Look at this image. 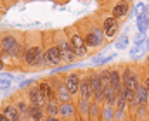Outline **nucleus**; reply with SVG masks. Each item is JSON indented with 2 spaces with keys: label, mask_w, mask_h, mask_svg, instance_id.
<instances>
[{
  "label": "nucleus",
  "mask_w": 149,
  "mask_h": 121,
  "mask_svg": "<svg viewBox=\"0 0 149 121\" xmlns=\"http://www.w3.org/2000/svg\"><path fill=\"white\" fill-rule=\"evenodd\" d=\"M94 59H92V66H106L108 62H111L116 59V54H109V55H101V54H97V55H92Z\"/></svg>",
  "instance_id": "nucleus-21"
},
{
  "label": "nucleus",
  "mask_w": 149,
  "mask_h": 121,
  "mask_svg": "<svg viewBox=\"0 0 149 121\" xmlns=\"http://www.w3.org/2000/svg\"><path fill=\"white\" fill-rule=\"evenodd\" d=\"M0 111L3 113V116L9 121H23V116L21 113L17 111V107L14 106V102L10 99H3L0 102Z\"/></svg>",
  "instance_id": "nucleus-13"
},
{
  "label": "nucleus",
  "mask_w": 149,
  "mask_h": 121,
  "mask_svg": "<svg viewBox=\"0 0 149 121\" xmlns=\"http://www.w3.org/2000/svg\"><path fill=\"white\" fill-rule=\"evenodd\" d=\"M135 97H137V104H139V106H149V90L142 81H141V85H139V88H137Z\"/></svg>",
  "instance_id": "nucleus-18"
},
{
  "label": "nucleus",
  "mask_w": 149,
  "mask_h": 121,
  "mask_svg": "<svg viewBox=\"0 0 149 121\" xmlns=\"http://www.w3.org/2000/svg\"><path fill=\"white\" fill-rule=\"evenodd\" d=\"M127 2H130V3H132V2H134V0H127Z\"/></svg>",
  "instance_id": "nucleus-34"
},
{
  "label": "nucleus",
  "mask_w": 149,
  "mask_h": 121,
  "mask_svg": "<svg viewBox=\"0 0 149 121\" xmlns=\"http://www.w3.org/2000/svg\"><path fill=\"white\" fill-rule=\"evenodd\" d=\"M59 118L63 121H81L78 114V107L76 102H59Z\"/></svg>",
  "instance_id": "nucleus-11"
},
{
  "label": "nucleus",
  "mask_w": 149,
  "mask_h": 121,
  "mask_svg": "<svg viewBox=\"0 0 149 121\" xmlns=\"http://www.w3.org/2000/svg\"><path fill=\"white\" fill-rule=\"evenodd\" d=\"M94 16H95V19H97V23L101 24V28H102V31H104L108 41L111 43V41L116 40V37L120 35V28H121L123 23H121L120 19H116L111 12H109L108 9H104V7H99V9L94 12Z\"/></svg>",
  "instance_id": "nucleus-4"
},
{
  "label": "nucleus",
  "mask_w": 149,
  "mask_h": 121,
  "mask_svg": "<svg viewBox=\"0 0 149 121\" xmlns=\"http://www.w3.org/2000/svg\"><path fill=\"white\" fill-rule=\"evenodd\" d=\"M10 81L9 78H0V92H3V90H7V88H10Z\"/></svg>",
  "instance_id": "nucleus-27"
},
{
  "label": "nucleus",
  "mask_w": 149,
  "mask_h": 121,
  "mask_svg": "<svg viewBox=\"0 0 149 121\" xmlns=\"http://www.w3.org/2000/svg\"><path fill=\"white\" fill-rule=\"evenodd\" d=\"M0 121H9L5 116H3V113H2V111H0Z\"/></svg>",
  "instance_id": "nucleus-31"
},
{
  "label": "nucleus",
  "mask_w": 149,
  "mask_h": 121,
  "mask_svg": "<svg viewBox=\"0 0 149 121\" xmlns=\"http://www.w3.org/2000/svg\"><path fill=\"white\" fill-rule=\"evenodd\" d=\"M3 71H7V68H5V64L2 61V55H0V73H3Z\"/></svg>",
  "instance_id": "nucleus-29"
},
{
  "label": "nucleus",
  "mask_w": 149,
  "mask_h": 121,
  "mask_svg": "<svg viewBox=\"0 0 149 121\" xmlns=\"http://www.w3.org/2000/svg\"><path fill=\"white\" fill-rule=\"evenodd\" d=\"M137 30L139 33H146L148 35V30H149V10L142 12L141 16H137Z\"/></svg>",
  "instance_id": "nucleus-19"
},
{
  "label": "nucleus",
  "mask_w": 149,
  "mask_h": 121,
  "mask_svg": "<svg viewBox=\"0 0 149 121\" xmlns=\"http://www.w3.org/2000/svg\"><path fill=\"white\" fill-rule=\"evenodd\" d=\"M37 81H38L37 78H31V80H21L19 81V85H17V88H19V90H26L30 85H33V83H37Z\"/></svg>",
  "instance_id": "nucleus-26"
},
{
  "label": "nucleus",
  "mask_w": 149,
  "mask_h": 121,
  "mask_svg": "<svg viewBox=\"0 0 149 121\" xmlns=\"http://www.w3.org/2000/svg\"><path fill=\"white\" fill-rule=\"evenodd\" d=\"M101 121H114V106H111V104H104L102 106Z\"/></svg>",
  "instance_id": "nucleus-24"
},
{
  "label": "nucleus",
  "mask_w": 149,
  "mask_h": 121,
  "mask_svg": "<svg viewBox=\"0 0 149 121\" xmlns=\"http://www.w3.org/2000/svg\"><path fill=\"white\" fill-rule=\"evenodd\" d=\"M45 116H47V114H45L43 107L30 104V109H28V120L30 121H43L45 120Z\"/></svg>",
  "instance_id": "nucleus-17"
},
{
  "label": "nucleus",
  "mask_w": 149,
  "mask_h": 121,
  "mask_svg": "<svg viewBox=\"0 0 149 121\" xmlns=\"http://www.w3.org/2000/svg\"><path fill=\"white\" fill-rule=\"evenodd\" d=\"M146 10H149V7H148V3H144V2H139V3L134 5V16H141Z\"/></svg>",
  "instance_id": "nucleus-25"
},
{
  "label": "nucleus",
  "mask_w": 149,
  "mask_h": 121,
  "mask_svg": "<svg viewBox=\"0 0 149 121\" xmlns=\"http://www.w3.org/2000/svg\"><path fill=\"white\" fill-rule=\"evenodd\" d=\"M108 69H109V80H111L113 90H114V93H120L121 86H123V81H121V64H111V66H108Z\"/></svg>",
  "instance_id": "nucleus-14"
},
{
  "label": "nucleus",
  "mask_w": 149,
  "mask_h": 121,
  "mask_svg": "<svg viewBox=\"0 0 149 121\" xmlns=\"http://www.w3.org/2000/svg\"><path fill=\"white\" fill-rule=\"evenodd\" d=\"M52 2H57V3H63V0H52Z\"/></svg>",
  "instance_id": "nucleus-32"
},
{
  "label": "nucleus",
  "mask_w": 149,
  "mask_h": 121,
  "mask_svg": "<svg viewBox=\"0 0 149 121\" xmlns=\"http://www.w3.org/2000/svg\"><path fill=\"white\" fill-rule=\"evenodd\" d=\"M0 16H2V14H0Z\"/></svg>",
  "instance_id": "nucleus-35"
},
{
  "label": "nucleus",
  "mask_w": 149,
  "mask_h": 121,
  "mask_svg": "<svg viewBox=\"0 0 149 121\" xmlns=\"http://www.w3.org/2000/svg\"><path fill=\"white\" fill-rule=\"evenodd\" d=\"M101 113H102V106L92 100L90 113H88V121H101Z\"/></svg>",
  "instance_id": "nucleus-22"
},
{
  "label": "nucleus",
  "mask_w": 149,
  "mask_h": 121,
  "mask_svg": "<svg viewBox=\"0 0 149 121\" xmlns=\"http://www.w3.org/2000/svg\"><path fill=\"white\" fill-rule=\"evenodd\" d=\"M146 64H149V55L146 57Z\"/></svg>",
  "instance_id": "nucleus-33"
},
{
  "label": "nucleus",
  "mask_w": 149,
  "mask_h": 121,
  "mask_svg": "<svg viewBox=\"0 0 149 121\" xmlns=\"http://www.w3.org/2000/svg\"><path fill=\"white\" fill-rule=\"evenodd\" d=\"M26 31L3 30L0 31V55L9 73H23Z\"/></svg>",
  "instance_id": "nucleus-1"
},
{
  "label": "nucleus",
  "mask_w": 149,
  "mask_h": 121,
  "mask_svg": "<svg viewBox=\"0 0 149 121\" xmlns=\"http://www.w3.org/2000/svg\"><path fill=\"white\" fill-rule=\"evenodd\" d=\"M99 7H104L111 12L116 19H120L121 23L125 21V17H128V14L132 12V3L127 0H104L102 3H99Z\"/></svg>",
  "instance_id": "nucleus-8"
},
{
  "label": "nucleus",
  "mask_w": 149,
  "mask_h": 121,
  "mask_svg": "<svg viewBox=\"0 0 149 121\" xmlns=\"http://www.w3.org/2000/svg\"><path fill=\"white\" fill-rule=\"evenodd\" d=\"M78 100H87L92 102L94 100V90H92V83L88 78V71L83 69L81 71V83H80V99Z\"/></svg>",
  "instance_id": "nucleus-12"
},
{
  "label": "nucleus",
  "mask_w": 149,
  "mask_h": 121,
  "mask_svg": "<svg viewBox=\"0 0 149 121\" xmlns=\"http://www.w3.org/2000/svg\"><path fill=\"white\" fill-rule=\"evenodd\" d=\"M43 121H63L59 116H45V120Z\"/></svg>",
  "instance_id": "nucleus-28"
},
{
  "label": "nucleus",
  "mask_w": 149,
  "mask_h": 121,
  "mask_svg": "<svg viewBox=\"0 0 149 121\" xmlns=\"http://www.w3.org/2000/svg\"><path fill=\"white\" fill-rule=\"evenodd\" d=\"M144 48H146V52H149V38H146V41H144Z\"/></svg>",
  "instance_id": "nucleus-30"
},
{
  "label": "nucleus",
  "mask_w": 149,
  "mask_h": 121,
  "mask_svg": "<svg viewBox=\"0 0 149 121\" xmlns=\"http://www.w3.org/2000/svg\"><path fill=\"white\" fill-rule=\"evenodd\" d=\"M128 45H130L128 31H121V33L116 37V40H114V47H116V50H125Z\"/></svg>",
  "instance_id": "nucleus-20"
},
{
  "label": "nucleus",
  "mask_w": 149,
  "mask_h": 121,
  "mask_svg": "<svg viewBox=\"0 0 149 121\" xmlns=\"http://www.w3.org/2000/svg\"><path fill=\"white\" fill-rule=\"evenodd\" d=\"M43 111L47 116H59V100H50L43 106Z\"/></svg>",
  "instance_id": "nucleus-23"
},
{
  "label": "nucleus",
  "mask_w": 149,
  "mask_h": 121,
  "mask_svg": "<svg viewBox=\"0 0 149 121\" xmlns=\"http://www.w3.org/2000/svg\"><path fill=\"white\" fill-rule=\"evenodd\" d=\"M24 95H26V99H28L30 104L40 106V107L45 106V102H43V99H42V93H40V88H38V81L33 83V85H30V86L24 90Z\"/></svg>",
  "instance_id": "nucleus-16"
},
{
  "label": "nucleus",
  "mask_w": 149,
  "mask_h": 121,
  "mask_svg": "<svg viewBox=\"0 0 149 121\" xmlns=\"http://www.w3.org/2000/svg\"><path fill=\"white\" fill-rule=\"evenodd\" d=\"M42 40H43V57H45V69H54L57 66H63L57 45L54 41V33L52 30L42 31Z\"/></svg>",
  "instance_id": "nucleus-5"
},
{
  "label": "nucleus",
  "mask_w": 149,
  "mask_h": 121,
  "mask_svg": "<svg viewBox=\"0 0 149 121\" xmlns=\"http://www.w3.org/2000/svg\"><path fill=\"white\" fill-rule=\"evenodd\" d=\"M81 71L83 69H73V71H68L64 75V81H66V88L71 95V100L78 102L80 99V83H81Z\"/></svg>",
  "instance_id": "nucleus-9"
},
{
  "label": "nucleus",
  "mask_w": 149,
  "mask_h": 121,
  "mask_svg": "<svg viewBox=\"0 0 149 121\" xmlns=\"http://www.w3.org/2000/svg\"><path fill=\"white\" fill-rule=\"evenodd\" d=\"M38 88H40V93H42V99H43L45 104L50 102V100H56V90H54L49 78H40L38 80Z\"/></svg>",
  "instance_id": "nucleus-15"
},
{
  "label": "nucleus",
  "mask_w": 149,
  "mask_h": 121,
  "mask_svg": "<svg viewBox=\"0 0 149 121\" xmlns=\"http://www.w3.org/2000/svg\"><path fill=\"white\" fill-rule=\"evenodd\" d=\"M76 24H78V28H80L83 38H85V41H87V47H88L90 57L101 54V50L106 48V47L109 45V41H108L106 35H104V31H102V28H101V24L97 23V19H95L94 14L78 19Z\"/></svg>",
  "instance_id": "nucleus-3"
},
{
  "label": "nucleus",
  "mask_w": 149,
  "mask_h": 121,
  "mask_svg": "<svg viewBox=\"0 0 149 121\" xmlns=\"http://www.w3.org/2000/svg\"><path fill=\"white\" fill-rule=\"evenodd\" d=\"M64 30H66L68 40H70V43H71V48H73L74 55L78 57V61L90 57V52H88L87 41H85V38H83V35H81V31H80L78 24H76V23H73V24L66 26Z\"/></svg>",
  "instance_id": "nucleus-6"
},
{
  "label": "nucleus",
  "mask_w": 149,
  "mask_h": 121,
  "mask_svg": "<svg viewBox=\"0 0 149 121\" xmlns=\"http://www.w3.org/2000/svg\"><path fill=\"white\" fill-rule=\"evenodd\" d=\"M47 78L52 83V86H54V90H56V99H57L59 102H70V100H71V95H70V92H68V88H66L64 75H50V76H47Z\"/></svg>",
  "instance_id": "nucleus-10"
},
{
  "label": "nucleus",
  "mask_w": 149,
  "mask_h": 121,
  "mask_svg": "<svg viewBox=\"0 0 149 121\" xmlns=\"http://www.w3.org/2000/svg\"><path fill=\"white\" fill-rule=\"evenodd\" d=\"M43 69H45V57H43L42 31H26L23 73H40Z\"/></svg>",
  "instance_id": "nucleus-2"
},
{
  "label": "nucleus",
  "mask_w": 149,
  "mask_h": 121,
  "mask_svg": "<svg viewBox=\"0 0 149 121\" xmlns=\"http://www.w3.org/2000/svg\"><path fill=\"white\" fill-rule=\"evenodd\" d=\"M52 33H54V41L57 45V50H59L63 64H76L78 57L74 55L73 48H71V43H70L68 35H66V30L59 28V30H52Z\"/></svg>",
  "instance_id": "nucleus-7"
}]
</instances>
